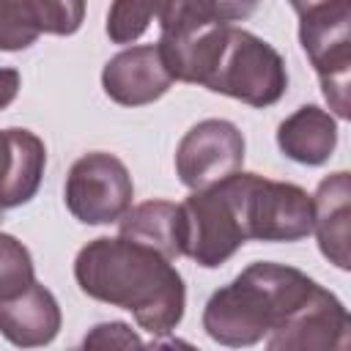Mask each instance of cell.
Instances as JSON below:
<instances>
[{"instance_id":"obj_1","label":"cell","mask_w":351,"mask_h":351,"mask_svg":"<svg viewBox=\"0 0 351 351\" xmlns=\"http://www.w3.org/2000/svg\"><path fill=\"white\" fill-rule=\"evenodd\" d=\"M74 280L96 302L129 310L156 335H170L186 307V288L170 258L132 239H93L74 261Z\"/></svg>"},{"instance_id":"obj_2","label":"cell","mask_w":351,"mask_h":351,"mask_svg":"<svg viewBox=\"0 0 351 351\" xmlns=\"http://www.w3.org/2000/svg\"><path fill=\"white\" fill-rule=\"evenodd\" d=\"M173 80L203 85L250 107H271L288 88L282 55L236 25H214L186 41H156Z\"/></svg>"},{"instance_id":"obj_3","label":"cell","mask_w":351,"mask_h":351,"mask_svg":"<svg viewBox=\"0 0 351 351\" xmlns=\"http://www.w3.org/2000/svg\"><path fill=\"white\" fill-rule=\"evenodd\" d=\"M315 285V280L293 266L252 263L233 282L211 293L203 310V329L219 346H255L302 307Z\"/></svg>"},{"instance_id":"obj_4","label":"cell","mask_w":351,"mask_h":351,"mask_svg":"<svg viewBox=\"0 0 351 351\" xmlns=\"http://www.w3.org/2000/svg\"><path fill=\"white\" fill-rule=\"evenodd\" d=\"M222 186L247 241H302L313 233V197L302 186L241 170Z\"/></svg>"},{"instance_id":"obj_5","label":"cell","mask_w":351,"mask_h":351,"mask_svg":"<svg viewBox=\"0 0 351 351\" xmlns=\"http://www.w3.org/2000/svg\"><path fill=\"white\" fill-rule=\"evenodd\" d=\"M299 41L307 52L324 96L337 118H348V77H351V8L348 0H335L299 16Z\"/></svg>"},{"instance_id":"obj_6","label":"cell","mask_w":351,"mask_h":351,"mask_svg":"<svg viewBox=\"0 0 351 351\" xmlns=\"http://www.w3.org/2000/svg\"><path fill=\"white\" fill-rule=\"evenodd\" d=\"M63 197L74 219L85 225H110L129 211L134 184L118 156L107 151H90L71 165Z\"/></svg>"},{"instance_id":"obj_7","label":"cell","mask_w":351,"mask_h":351,"mask_svg":"<svg viewBox=\"0 0 351 351\" xmlns=\"http://www.w3.org/2000/svg\"><path fill=\"white\" fill-rule=\"evenodd\" d=\"M178 217L181 255L203 269H217L247 241L222 181L206 189H192V195L178 203Z\"/></svg>"},{"instance_id":"obj_8","label":"cell","mask_w":351,"mask_h":351,"mask_svg":"<svg viewBox=\"0 0 351 351\" xmlns=\"http://www.w3.org/2000/svg\"><path fill=\"white\" fill-rule=\"evenodd\" d=\"M244 165V134L222 118H206L195 123L176 148V173L184 186L206 189Z\"/></svg>"},{"instance_id":"obj_9","label":"cell","mask_w":351,"mask_h":351,"mask_svg":"<svg viewBox=\"0 0 351 351\" xmlns=\"http://www.w3.org/2000/svg\"><path fill=\"white\" fill-rule=\"evenodd\" d=\"M348 337V310L332 291L315 285L304 304L269 332L266 346L271 351H346Z\"/></svg>"},{"instance_id":"obj_10","label":"cell","mask_w":351,"mask_h":351,"mask_svg":"<svg viewBox=\"0 0 351 351\" xmlns=\"http://www.w3.org/2000/svg\"><path fill=\"white\" fill-rule=\"evenodd\" d=\"M173 74L167 71L162 52L156 44L129 47L112 55L101 71L104 93L121 107H143L162 99L170 85Z\"/></svg>"},{"instance_id":"obj_11","label":"cell","mask_w":351,"mask_h":351,"mask_svg":"<svg viewBox=\"0 0 351 351\" xmlns=\"http://www.w3.org/2000/svg\"><path fill=\"white\" fill-rule=\"evenodd\" d=\"M47 167V148L30 129H0V211L36 197Z\"/></svg>"},{"instance_id":"obj_12","label":"cell","mask_w":351,"mask_h":351,"mask_svg":"<svg viewBox=\"0 0 351 351\" xmlns=\"http://www.w3.org/2000/svg\"><path fill=\"white\" fill-rule=\"evenodd\" d=\"M60 329V307L58 299L41 285L30 282L22 293L11 299H0V335L19 346L36 348L55 340Z\"/></svg>"},{"instance_id":"obj_13","label":"cell","mask_w":351,"mask_h":351,"mask_svg":"<svg viewBox=\"0 0 351 351\" xmlns=\"http://www.w3.org/2000/svg\"><path fill=\"white\" fill-rule=\"evenodd\" d=\"M313 230L324 258L346 271L351 266V184L346 170H337L318 184L313 195Z\"/></svg>"},{"instance_id":"obj_14","label":"cell","mask_w":351,"mask_h":351,"mask_svg":"<svg viewBox=\"0 0 351 351\" xmlns=\"http://www.w3.org/2000/svg\"><path fill=\"white\" fill-rule=\"evenodd\" d=\"M277 145L288 159L299 165H324L337 145V121L326 110L304 104L280 123Z\"/></svg>"},{"instance_id":"obj_15","label":"cell","mask_w":351,"mask_h":351,"mask_svg":"<svg viewBox=\"0 0 351 351\" xmlns=\"http://www.w3.org/2000/svg\"><path fill=\"white\" fill-rule=\"evenodd\" d=\"M123 239L140 241L145 247H154L165 258H178L181 255V217H178V203L170 200H148L140 206H129V211L118 219Z\"/></svg>"},{"instance_id":"obj_16","label":"cell","mask_w":351,"mask_h":351,"mask_svg":"<svg viewBox=\"0 0 351 351\" xmlns=\"http://www.w3.org/2000/svg\"><path fill=\"white\" fill-rule=\"evenodd\" d=\"M159 41H186L214 25H225L217 11V0H159L156 8Z\"/></svg>"},{"instance_id":"obj_17","label":"cell","mask_w":351,"mask_h":351,"mask_svg":"<svg viewBox=\"0 0 351 351\" xmlns=\"http://www.w3.org/2000/svg\"><path fill=\"white\" fill-rule=\"evenodd\" d=\"M159 0H112L107 11V36L115 44L137 41L156 19Z\"/></svg>"},{"instance_id":"obj_18","label":"cell","mask_w":351,"mask_h":351,"mask_svg":"<svg viewBox=\"0 0 351 351\" xmlns=\"http://www.w3.org/2000/svg\"><path fill=\"white\" fill-rule=\"evenodd\" d=\"M33 280L36 269L27 247L11 233H0V299L22 293Z\"/></svg>"},{"instance_id":"obj_19","label":"cell","mask_w":351,"mask_h":351,"mask_svg":"<svg viewBox=\"0 0 351 351\" xmlns=\"http://www.w3.org/2000/svg\"><path fill=\"white\" fill-rule=\"evenodd\" d=\"M41 36L25 0H0V49L19 52Z\"/></svg>"},{"instance_id":"obj_20","label":"cell","mask_w":351,"mask_h":351,"mask_svg":"<svg viewBox=\"0 0 351 351\" xmlns=\"http://www.w3.org/2000/svg\"><path fill=\"white\" fill-rule=\"evenodd\" d=\"M38 30L52 36H71L85 19V0H25Z\"/></svg>"},{"instance_id":"obj_21","label":"cell","mask_w":351,"mask_h":351,"mask_svg":"<svg viewBox=\"0 0 351 351\" xmlns=\"http://www.w3.org/2000/svg\"><path fill=\"white\" fill-rule=\"evenodd\" d=\"M85 346H140V340L126 324L110 321L93 326V332L85 337Z\"/></svg>"},{"instance_id":"obj_22","label":"cell","mask_w":351,"mask_h":351,"mask_svg":"<svg viewBox=\"0 0 351 351\" xmlns=\"http://www.w3.org/2000/svg\"><path fill=\"white\" fill-rule=\"evenodd\" d=\"M255 8H258V0H217L219 19H222L225 25H233V22L247 19Z\"/></svg>"},{"instance_id":"obj_23","label":"cell","mask_w":351,"mask_h":351,"mask_svg":"<svg viewBox=\"0 0 351 351\" xmlns=\"http://www.w3.org/2000/svg\"><path fill=\"white\" fill-rule=\"evenodd\" d=\"M19 85H22L19 71L16 69H8V66H0V110H5L16 99Z\"/></svg>"},{"instance_id":"obj_24","label":"cell","mask_w":351,"mask_h":351,"mask_svg":"<svg viewBox=\"0 0 351 351\" xmlns=\"http://www.w3.org/2000/svg\"><path fill=\"white\" fill-rule=\"evenodd\" d=\"M291 3V8L302 16V14H307V11H313V8H321V5H326V3H335V0H288Z\"/></svg>"}]
</instances>
